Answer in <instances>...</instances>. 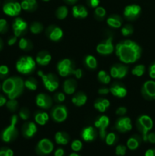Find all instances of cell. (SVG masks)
<instances>
[{"mask_svg": "<svg viewBox=\"0 0 155 156\" xmlns=\"http://www.w3.org/2000/svg\"><path fill=\"white\" fill-rule=\"evenodd\" d=\"M115 51L119 59L125 64L134 63L141 56V47L131 40H125L118 43Z\"/></svg>", "mask_w": 155, "mask_h": 156, "instance_id": "obj_1", "label": "cell"}, {"mask_svg": "<svg viewBox=\"0 0 155 156\" xmlns=\"http://www.w3.org/2000/svg\"><path fill=\"white\" fill-rule=\"evenodd\" d=\"M24 82L19 76L7 78L2 85L3 92L9 99H16L24 91Z\"/></svg>", "mask_w": 155, "mask_h": 156, "instance_id": "obj_2", "label": "cell"}, {"mask_svg": "<svg viewBox=\"0 0 155 156\" xmlns=\"http://www.w3.org/2000/svg\"><path fill=\"white\" fill-rule=\"evenodd\" d=\"M57 71L62 77H67L68 76H75L77 79L82 77V71L81 69H75L73 62L69 59H63L57 63Z\"/></svg>", "mask_w": 155, "mask_h": 156, "instance_id": "obj_3", "label": "cell"}, {"mask_svg": "<svg viewBox=\"0 0 155 156\" xmlns=\"http://www.w3.org/2000/svg\"><path fill=\"white\" fill-rule=\"evenodd\" d=\"M36 61L30 56H24L16 62V69L21 74L28 75L36 69Z\"/></svg>", "mask_w": 155, "mask_h": 156, "instance_id": "obj_4", "label": "cell"}, {"mask_svg": "<svg viewBox=\"0 0 155 156\" xmlns=\"http://www.w3.org/2000/svg\"><path fill=\"white\" fill-rule=\"evenodd\" d=\"M18 116L14 114L11 118L10 124L1 133V139L5 143H11L14 141L18 136V130L16 128L18 123Z\"/></svg>", "mask_w": 155, "mask_h": 156, "instance_id": "obj_5", "label": "cell"}, {"mask_svg": "<svg viewBox=\"0 0 155 156\" xmlns=\"http://www.w3.org/2000/svg\"><path fill=\"white\" fill-rule=\"evenodd\" d=\"M153 126V123L152 119L149 116L141 115L138 117L136 120L137 129L141 133L142 140L147 142V136L148 133L152 129Z\"/></svg>", "mask_w": 155, "mask_h": 156, "instance_id": "obj_6", "label": "cell"}, {"mask_svg": "<svg viewBox=\"0 0 155 156\" xmlns=\"http://www.w3.org/2000/svg\"><path fill=\"white\" fill-rule=\"evenodd\" d=\"M38 76H40L41 79H42L43 83L46 89H47L50 92H53L59 88V79L53 73L43 74V73L40 70V71H38Z\"/></svg>", "mask_w": 155, "mask_h": 156, "instance_id": "obj_7", "label": "cell"}, {"mask_svg": "<svg viewBox=\"0 0 155 156\" xmlns=\"http://www.w3.org/2000/svg\"><path fill=\"white\" fill-rule=\"evenodd\" d=\"M54 149V145L50 140L44 138L40 140L36 144L35 151L36 153L40 156H46L50 155Z\"/></svg>", "mask_w": 155, "mask_h": 156, "instance_id": "obj_8", "label": "cell"}, {"mask_svg": "<svg viewBox=\"0 0 155 156\" xmlns=\"http://www.w3.org/2000/svg\"><path fill=\"white\" fill-rule=\"evenodd\" d=\"M51 117L56 123H62L68 117V110L65 106L59 105L55 106L51 111Z\"/></svg>", "mask_w": 155, "mask_h": 156, "instance_id": "obj_9", "label": "cell"}, {"mask_svg": "<svg viewBox=\"0 0 155 156\" xmlns=\"http://www.w3.org/2000/svg\"><path fill=\"white\" fill-rule=\"evenodd\" d=\"M3 12L9 16H18L21 12V3L14 0H9L3 5Z\"/></svg>", "mask_w": 155, "mask_h": 156, "instance_id": "obj_10", "label": "cell"}, {"mask_svg": "<svg viewBox=\"0 0 155 156\" xmlns=\"http://www.w3.org/2000/svg\"><path fill=\"white\" fill-rule=\"evenodd\" d=\"M141 94L143 98L147 101H152L155 99V82L153 80H148L143 84L141 87Z\"/></svg>", "mask_w": 155, "mask_h": 156, "instance_id": "obj_11", "label": "cell"}, {"mask_svg": "<svg viewBox=\"0 0 155 156\" xmlns=\"http://www.w3.org/2000/svg\"><path fill=\"white\" fill-rule=\"evenodd\" d=\"M109 125V119L107 116H100L94 122V126L99 130V136L100 139L105 140L106 136V128Z\"/></svg>", "mask_w": 155, "mask_h": 156, "instance_id": "obj_12", "label": "cell"}, {"mask_svg": "<svg viewBox=\"0 0 155 156\" xmlns=\"http://www.w3.org/2000/svg\"><path fill=\"white\" fill-rule=\"evenodd\" d=\"M114 129L119 133H125L132 130V126L131 123V119L128 117H120L117 119L114 125Z\"/></svg>", "mask_w": 155, "mask_h": 156, "instance_id": "obj_13", "label": "cell"}, {"mask_svg": "<svg viewBox=\"0 0 155 156\" xmlns=\"http://www.w3.org/2000/svg\"><path fill=\"white\" fill-rule=\"evenodd\" d=\"M112 36H109L103 42L100 43L97 46V51L100 54L106 56V55H110L114 51V46L112 44Z\"/></svg>", "mask_w": 155, "mask_h": 156, "instance_id": "obj_14", "label": "cell"}, {"mask_svg": "<svg viewBox=\"0 0 155 156\" xmlns=\"http://www.w3.org/2000/svg\"><path fill=\"white\" fill-rule=\"evenodd\" d=\"M141 12V8L135 4L129 5L125 7L123 15L129 21H134L139 17Z\"/></svg>", "mask_w": 155, "mask_h": 156, "instance_id": "obj_15", "label": "cell"}, {"mask_svg": "<svg viewBox=\"0 0 155 156\" xmlns=\"http://www.w3.org/2000/svg\"><path fill=\"white\" fill-rule=\"evenodd\" d=\"M129 67L126 66L124 64L116 63L112 66L110 68V76L114 79H124L128 74Z\"/></svg>", "mask_w": 155, "mask_h": 156, "instance_id": "obj_16", "label": "cell"}, {"mask_svg": "<svg viewBox=\"0 0 155 156\" xmlns=\"http://www.w3.org/2000/svg\"><path fill=\"white\" fill-rule=\"evenodd\" d=\"M36 106L43 110H48L53 106V98L49 94L45 93H40L36 95Z\"/></svg>", "mask_w": 155, "mask_h": 156, "instance_id": "obj_17", "label": "cell"}, {"mask_svg": "<svg viewBox=\"0 0 155 156\" xmlns=\"http://www.w3.org/2000/svg\"><path fill=\"white\" fill-rule=\"evenodd\" d=\"M27 27H28L27 23L23 18H19V17L15 18L13 24H12V29H13L14 34H15V36L18 37L26 33Z\"/></svg>", "mask_w": 155, "mask_h": 156, "instance_id": "obj_18", "label": "cell"}, {"mask_svg": "<svg viewBox=\"0 0 155 156\" xmlns=\"http://www.w3.org/2000/svg\"><path fill=\"white\" fill-rule=\"evenodd\" d=\"M46 34L47 37L52 41L57 42L63 37V31L61 27L56 25H50L46 30Z\"/></svg>", "mask_w": 155, "mask_h": 156, "instance_id": "obj_19", "label": "cell"}, {"mask_svg": "<svg viewBox=\"0 0 155 156\" xmlns=\"http://www.w3.org/2000/svg\"><path fill=\"white\" fill-rule=\"evenodd\" d=\"M109 92L115 97L119 98H122L127 94V89L121 82H115L111 85L109 88Z\"/></svg>", "mask_w": 155, "mask_h": 156, "instance_id": "obj_20", "label": "cell"}, {"mask_svg": "<svg viewBox=\"0 0 155 156\" xmlns=\"http://www.w3.org/2000/svg\"><path fill=\"white\" fill-rule=\"evenodd\" d=\"M37 132V126L33 122L29 121L24 123L21 128V133L25 139H30L34 136Z\"/></svg>", "mask_w": 155, "mask_h": 156, "instance_id": "obj_21", "label": "cell"}, {"mask_svg": "<svg viewBox=\"0 0 155 156\" xmlns=\"http://www.w3.org/2000/svg\"><path fill=\"white\" fill-rule=\"evenodd\" d=\"M81 136L84 141L92 142L97 138V132L94 126H87L82 129Z\"/></svg>", "mask_w": 155, "mask_h": 156, "instance_id": "obj_22", "label": "cell"}, {"mask_svg": "<svg viewBox=\"0 0 155 156\" xmlns=\"http://www.w3.org/2000/svg\"><path fill=\"white\" fill-rule=\"evenodd\" d=\"M52 59V56L49 52L46 51V50H43V51L39 52L37 55L36 56V63L38 65L41 66H46L49 65Z\"/></svg>", "mask_w": 155, "mask_h": 156, "instance_id": "obj_23", "label": "cell"}, {"mask_svg": "<svg viewBox=\"0 0 155 156\" xmlns=\"http://www.w3.org/2000/svg\"><path fill=\"white\" fill-rule=\"evenodd\" d=\"M78 84L75 79H68L63 83V91L67 94H73L77 89Z\"/></svg>", "mask_w": 155, "mask_h": 156, "instance_id": "obj_24", "label": "cell"}, {"mask_svg": "<svg viewBox=\"0 0 155 156\" xmlns=\"http://www.w3.org/2000/svg\"><path fill=\"white\" fill-rule=\"evenodd\" d=\"M72 15L75 18L83 19L88 17V12L86 8L81 5H77L72 7Z\"/></svg>", "mask_w": 155, "mask_h": 156, "instance_id": "obj_25", "label": "cell"}, {"mask_svg": "<svg viewBox=\"0 0 155 156\" xmlns=\"http://www.w3.org/2000/svg\"><path fill=\"white\" fill-rule=\"evenodd\" d=\"M109 106H110V102H109V101L108 99L104 98H97L94 101V108L100 113L105 112Z\"/></svg>", "mask_w": 155, "mask_h": 156, "instance_id": "obj_26", "label": "cell"}, {"mask_svg": "<svg viewBox=\"0 0 155 156\" xmlns=\"http://www.w3.org/2000/svg\"><path fill=\"white\" fill-rule=\"evenodd\" d=\"M87 101H88V96L86 94L82 91H78L74 94V96L71 98V102L73 105H75L76 107H81L86 104Z\"/></svg>", "mask_w": 155, "mask_h": 156, "instance_id": "obj_27", "label": "cell"}, {"mask_svg": "<svg viewBox=\"0 0 155 156\" xmlns=\"http://www.w3.org/2000/svg\"><path fill=\"white\" fill-rule=\"evenodd\" d=\"M141 140H142V137L139 135H133L131 136L129 140H127L126 143V146L130 150H135L139 147L141 145Z\"/></svg>", "mask_w": 155, "mask_h": 156, "instance_id": "obj_28", "label": "cell"}, {"mask_svg": "<svg viewBox=\"0 0 155 156\" xmlns=\"http://www.w3.org/2000/svg\"><path fill=\"white\" fill-rule=\"evenodd\" d=\"M108 26L112 28H119L122 24V19L118 15H112L106 19Z\"/></svg>", "mask_w": 155, "mask_h": 156, "instance_id": "obj_29", "label": "cell"}, {"mask_svg": "<svg viewBox=\"0 0 155 156\" xmlns=\"http://www.w3.org/2000/svg\"><path fill=\"white\" fill-rule=\"evenodd\" d=\"M55 141L57 144L65 146L67 145L70 141V136L65 132H57L55 135Z\"/></svg>", "mask_w": 155, "mask_h": 156, "instance_id": "obj_30", "label": "cell"}, {"mask_svg": "<svg viewBox=\"0 0 155 156\" xmlns=\"http://www.w3.org/2000/svg\"><path fill=\"white\" fill-rule=\"evenodd\" d=\"M21 5V9L27 12H34L37 9L36 0H22Z\"/></svg>", "mask_w": 155, "mask_h": 156, "instance_id": "obj_31", "label": "cell"}, {"mask_svg": "<svg viewBox=\"0 0 155 156\" xmlns=\"http://www.w3.org/2000/svg\"><path fill=\"white\" fill-rule=\"evenodd\" d=\"M49 115L44 111H37L34 115V120L37 124L44 126L49 120Z\"/></svg>", "mask_w": 155, "mask_h": 156, "instance_id": "obj_32", "label": "cell"}, {"mask_svg": "<svg viewBox=\"0 0 155 156\" xmlns=\"http://www.w3.org/2000/svg\"><path fill=\"white\" fill-rule=\"evenodd\" d=\"M84 62L85 66L89 69H96L97 67V59L92 55H88V56H85L84 59Z\"/></svg>", "mask_w": 155, "mask_h": 156, "instance_id": "obj_33", "label": "cell"}, {"mask_svg": "<svg viewBox=\"0 0 155 156\" xmlns=\"http://www.w3.org/2000/svg\"><path fill=\"white\" fill-rule=\"evenodd\" d=\"M18 46H19V48L24 51H29L33 48V44L31 41L24 37L21 38L18 42Z\"/></svg>", "mask_w": 155, "mask_h": 156, "instance_id": "obj_34", "label": "cell"}, {"mask_svg": "<svg viewBox=\"0 0 155 156\" xmlns=\"http://www.w3.org/2000/svg\"><path fill=\"white\" fill-rule=\"evenodd\" d=\"M37 80L33 77L28 78L24 81V87L30 91H36L37 88Z\"/></svg>", "mask_w": 155, "mask_h": 156, "instance_id": "obj_35", "label": "cell"}, {"mask_svg": "<svg viewBox=\"0 0 155 156\" xmlns=\"http://www.w3.org/2000/svg\"><path fill=\"white\" fill-rule=\"evenodd\" d=\"M97 79L100 83L103 84V85H108L110 82L111 76L108 75L104 70H100L97 74Z\"/></svg>", "mask_w": 155, "mask_h": 156, "instance_id": "obj_36", "label": "cell"}, {"mask_svg": "<svg viewBox=\"0 0 155 156\" xmlns=\"http://www.w3.org/2000/svg\"><path fill=\"white\" fill-rule=\"evenodd\" d=\"M68 8L65 5L59 6L56 11V16L58 19L59 20H63L68 16Z\"/></svg>", "mask_w": 155, "mask_h": 156, "instance_id": "obj_37", "label": "cell"}, {"mask_svg": "<svg viewBox=\"0 0 155 156\" xmlns=\"http://www.w3.org/2000/svg\"><path fill=\"white\" fill-rule=\"evenodd\" d=\"M43 30V25L39 21H33L30 25V30L32 34H40Z\"/></svg>", "mask_w": 155, "mask_h": 156, "instance_id": "obj_38", "label": "cell"}, {"mask_svg": "<svg viewBox=\"0 0 155 156\" xmlns=\"http://www.w3.org/2000/svg\"><path fill=\"white\" fill-rule=\"evenodd\" d=\"M104 140L106 145H108V146H113L118 141V136H117V135L115 133H109L108 134L106 133Z\"/></svg>", "mask_w": 155, "mask_h": 156, "instance_id": "obj_39", "label": "cell"}, {"mask_svg": "<svg viewBox=\"0 0 155 156\" xmlns=\"http://www.w3.org/2000/svg\"><path fill=\"white\" fill-rule=\"evenodd\" d=\"M145 73V66L142 64H139L134 67L132 69V74L137 77H141Z\"/></svg>", "mask_w": 155, "mask_h": 156, "instance_id": "obj_40", "label": "cell"}, {"mask_svg": "<svg viewBox=\"0 0 155 156\" xmlns=\"http://www.w3.org/2000/svg\"><path fill=\"white\" fill-rule=\"evenodd\" d=\"M106 12L104 8L100 7V6L95 8V10H94V16H95L96 19L103 20L105 18V16H106Z\"/></svg>", "mask_w": 155, "mask_h": 156, "instance_id": "obj_41", "label": "cell"}, {"mask_svg": "<svg viewBox=\"0 0 155 156\" xmlns=\"http://www.w3.org/2000/svg\"><path fill=\"white\" fill-rule=\"evenodd\" d=\"M6 108L12 112H15L18 108V102L16 99H9L6 102Z\"/></svg>", "mask_w": 155, "mask_h": 156, "instance_id": "obj_42", "label": "cell"}, {"mask_svg": "<svg viewBox=\"0 0 155 156\" xmlns=\"http://www.w3.org/2000/svg\"><path fill=\"white\" fill-rule=\"evenodd\" d=\"M122 34L124 37H129L130 35H132L134 32V28L133 26L130 24H125L121 29Z\"/></svg>", "mask_w": 155, "mask_h": 156, "instance_id": "obj_43", "label": "cell"}, {"mask_svg": "<svg viewBox=\"0 0 155 156\" xmlns=\"http://www.w3.org/2000/svg\"><path fill=\"white\" fill-rule=\"evenodd\" d=\"M82 146H83V144H82L81 141L79 140H73L72 143L71 144V148L74 152H78L79 151L81 150Z\"/></svg>", "mask_w": 155, "mask_h": 156, "instance_id": "obj_44", "label": "cell"}, {"mask_svg": "<svg viewBox=\"0 0 155 156\" xmlns=\"http://www.w3.org/2000/svg\"><path fill=\"white\" fill-rule=\"evenodd\" d=\"M30 113L28 108H22L19 111V117L23 120H27L30 118Z\"/></svg>", "mask_w": 155, "mask_h": 156, "instance_id": "obj_45", "label": "cell"}, {"mask_svg": "<svg viewBox=\"0 0 155 156\" xmlns=\"http://www.w3.org/2000/svg\"><path fill=\"white\" fill-rule=\"evenodd\" d=\"M65 95L64 93L62 92H56V94L53 95V101H54L56 103L58 104H61L62 102L65 101Z\"/></svg>", "mask_w": 155, "mask_h": 156, "instance_id": "obj_46", "label": "cell"}, {"mask_svg": "<svg viewBox=\"0 0 155 156\" xmlns=\"http://www.w3.org/2000/svg\"><path fill=\"white\" fill-rule=\"evenodd\" d=\"M127 147L122 144L118 145L115 148V154L117 156H124L126 153Z\"/></svg>", "mask_w": 155, "mask_h": 156, "instance_id": "obj_47", "label": "cell"}, {"mask_svg": "<svg viewBox=\"0 0 155 156\" xmlns=\"http://www.w3.org/2000/svg\"><path fill=\"white\" fill-rule=\"evenodd\" d=\"M9 73V69L7 66H0V79H5Z\"/></svg>", "mask_w": 155, "mask_h": 156, "instance_id": "obj_48", "label": "cell"}, {"mask_svg": "<svg viewBox=\"0 0 155 156\" xmlns=\"http://www.w3.org/2000/svg\"><path fill=\"white\" fill-rule=\"evenodd\" d=\"M9 25L5 19L1 18L0 19V34H5L8 31Z\"/></svg>", "mask_w": 155, "mask_h": 156, "instance_id": "obj_49", "label": "cell"}, {"mask_svg": "<svg viewBox=\"0 0 155 156\" xmlns=\"http://www.w3.org/2000/svg\"><path fill=\"white\" fill-rule=\"evenodd\" d=\"M0 156H14V152L9 148L2 147L0 149Z\"/></svg>", "mask_w": 155, "mask_h": 156, "instance_id": "obj_50", "label": "cell"}, {"mask_svg": "<svg viewBox=\"0 0 155 156\" xmlns=\"http://www.w3.org/2000/svg\"><path fill=\"white\" fill-rule=\"evenodd\" d=\"M126 113H127V108H125V107H119L115 111L116 115L119 116V117H123V116H125V114Z\"/></svg>", "mask_w": 155, "mask_h": 156, "instance_id": "obj_51", "label": "cell"}, {"mask_svg": "<svg viewBox=\"0 0 155 156\" xmlns=\"http://www.w3.org/2000/svg\"><path fill=\"white\" fill-rule=\"evenodd\" d=\"M87 2L90 7L95 9V8L98 7L100 5V0H88Z\"/></svg>", "mask_w": 155, "mask_h": 156, "instance_id": "obj_52", "label": "cell"}, {"mask_svg": "<svg viewBox=\"0 0 155 156\" xmlns=\"http://www.w3.org/2000/svg\"><path fill=\"white\" fill-rule=\"evenodd\" d=\"M149 76L151 79H155V62L149 67Z\"/></svg>", "mask_w": 155, "mask_h": 156, "instance_id": "obj_53", "label": "cell"}, {"mask_svg": "<svg viewBox=\"0 0 155 156\" xmlns=\"http://www.w3.org/2000/svg\"><path fill=\"white\" fill-rule=\"evenodd\" d=\"M147 141L152 144H155V132L148 133L147 136Z\"/></svg>", "mask_w": 155, "mask_h": 156, "instance_id": "obj_54", "label": "cell"}, {"mask_svg": "<svg viewBox=\"0 0 155 156\" xmlns=\"http://www.w3.org/2000/svg\"><path fill=\"white\" fill-rule=\"evenodd\" d=\"M109 93V88H101L98 90V94L100 95H106Z\"/></svg>", "mask_w": 155, "mask_h": 156, "instance_id": "obj_55", "label": "cell"}, {"mask_svg": "<svg viewBox=\"0 0 155 156\" xmlns=\"http://www.w3.org/2000/svg\"><path fill=\"white\" fill-rule=\"evenodd\" d=\"M65 155V151L62 148H59L56 149L54 152V156H64Z\"/></svg>", "mask_w": 155, "mask_h": 156, "instance_id": "obj_56", "label": "cell"}, {"mask_svg": "<svg viewBox=\"0 0 155 156\" xmlns=\"http://www.w3.org/2000/svg\"><path fill=\"white\" fill-rule=\"evenodd\" d=\"M17 39H18V37L16 36H13V37H11L9 40H8V44L9 46H12L17 42Z\"/></svg>", "mask_w": 155, "mask_h": 156, "instance_id": "obj_57", "label": "cell"}, {"mask_svg": "<svg viewBox=\"0 0 155 156\" xmlns=\"http://www.w3.org/2000/svg\"><path fill=\"white\" fill-rule=\"evenodd\" d=\"M144 156H155V149H149L145 152Z\"/></svg>", "mask_w": 155, "mask_h": 156, "instance_id": "obj_58", "label": "cell"}, {"mask_svg": "<svg viewBox=\"0 0 155 156\" xmlns=\"http://www.w3.org/2000/svg\"><path fill=\"white\" fill-rule=\"evenodd\" d=\"M7 102V98L2 94H0V107H2Z\"/></svg>", "mask_w": 155, "mask_h": 156, "instance_id": "obj_59", "label": "cell"}, {"mask_svg": "<svg viewBox=\"0 0 155 156\" xmlns=\"http://www.w3.org/2000/svg\"><path fill=\"white\" fill-rule=\"evenodd\" d=\"M67 4H69V5H74L75 4L76 2H78V0H64Z\"/></svg>", "mask_w": 155, "mask_h": 156, "instance_id": "obj_60", "label": "cell"}, {"mask_svg": "<svg viewBox=\"0 0 155 156\" xmlns=\"http://www.w3.org/2000/svg\"><path fill=\"white\" fill-rule=\"evenodd\" d=\"M69 156H80V155H79L78 153H76V152H72V153L70 154Z\"/></svg>", "mask_w": 155, "mask_h": 156, "instance_id": "obj_61", "label": "cell"}, {"mask_svg": "<svg viewBox=\"0 0 155 156\" xmlns=\"http://www.w3.org/2000/svg\"><path fill=\"white\" fill-rule=\"evenodd\" d=\"M2 46H3L2 41V40L0 39V50H2Z\"/></svg>", "mask_w": 155, "mask_h": 156, "instance_id": "obj_62", "label": "cell"}, {"mask_svg": "<svg viewBox=\"0 0 155 156\" xmlns=\"http://www.w3.org/2000/svg\"><path fill=\"white\" fill-rule=\"evenodd\" d=\"M43 1H44V2H49V1H50V0H43Z\"/></svg>", "mask_w": 155, "mask_h": 156, "instance_id": "obj_63", "label": "cell"}, {"mask_svg": "<svg viewBox=\"0 0 155 156\" xmlns=\"http://www.w3.org/2000/svg\"><path fill=\"white\" fill-rule=\"evenodd\" d=\"M2 88V86H1V85H0V88Z\"/></svg>", "mask_w": 155, "mask_h": 156, "instance_id": "obj_64", "label": "cell"}]
</instances>
